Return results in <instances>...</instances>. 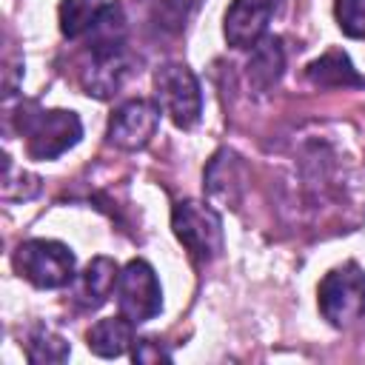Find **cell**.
I'll list each match as a JSON object with an SVG mask.
<instances>
[{
    "label": "cell",
    "mask_w": 365,
    "mask_h": 365,
    "mask_svg": "<svg viewBox=\"0 0 365 365\" xmlns=\"http://www.w3.org/2000/svg\"><path fill=\"white\" fill-rule=\"evenodd\" d=\"M154 94L163 114L171 117L174 125L191 128L202 111V94L194 71L185 63H165L154 71Z\"/></svg>",
    "instance_id": "obj_5"
},
{
    "label": "cell",
    "mask_w": 365,
    "mask_h": 365,
    "mask_svg": "<svg viewBox=\"0 0 365 365\" xmlns=\"http://www.w3.org/2000/svg\"><path fill=\"white\" fill-rule=\"evenodd\" d=\"M17 131L26 137V151L31 160H54L80 143L83 123L74 111L26 103L17 111Z\"/></svg>",
    "instance_id": "obj_1"
},
{
    "label": "cell",
    "mask_w": 365,
    "mask_h": 365,
    "mask_svg": "<svg viewBox=\"0 0 365 365\" xmlns=\"http://www.w3.org/2000/svg\"><path fill=\"white\" fill-rule=\"evenodd\" d=\"M160 106L157 100H128L123 103L108 120V143L123 151H137L148 145L160 125Z\"/></svg>",
    "instance_id": "obj_7"
},
{
    "label": "cell",
    "mask_w": 365,
    "mask_h": 365,
    "mask_svg": "<svg viewBox=\"0 0 365 365\" xmlns=\"http://www.w3.org/2000/svg\"><path fill=\"white\" fill-rule=\"evenodd\" d=\"M131 328H134V322L125 319L123 314H120V317L97 319V322L88 328V334H86L88 351L97 354V356H103V359H114V356L125 354L128 345L134 342V339H131Z\"/></svg>",
    "instance_id": "obj_13"
},
{
    "label": "cell",
    "mask_w": 365,
    "mask_h": 365,
    "mask_svg": "<svg viewBox=\"0 0 365 365\" xmlns=\"http://www.w3.org/2000/svg\"><path fill=\"white\" fill-rule=\"evenodd\" d=\"M248 83L257 88V91H268L279 83L282 77V68H285V48H282V40L279 37H271L265 34L254 48H251V57H248Z\"/></svg>",
    "instance_id": "obj_11"
},
{
    "label": "cell",
    "mask_w": 365,
    "mask_h": 365,
    "mask_svg": "<svg viewBox=\"0 0 365 365\" xmlns=\"http://www.w3.org/2000/svg\"><path fill=\"white\" fill-rule=\"evenodd\" d=\"M131 71H134V57L128 54L125 46L111 51H91V63L83 71V88L88 97L108 100L123 88Z\"/></svg>",
    "instance_id": "obj_9"
},
{
    "label": "cell",
    "mask_w": 365,
    "mask_h": 365,
    "mask_svg": "<svg viewBox=\"0 0 365 365\" xmlns=\"http://www.w3.org/2000/svg\"><path fill=\"white\" fill-rule=\"evenodd\" d=\"M108 3L103 0H63L60 3V31L68 40L88 37Z\"/></svg>",
    "instance_id": "obj_14"
},
{
    "label": "cell",
    "mask_w": 365,
    "mask_h": 365,
    "mask_svg": "<svg viewBox=\"0 0 365 365\" xmlns=\"http://www.w3.org/2000/svg\"><path fill=\"white\" fill-rule=\"evenodd\" d=\"M319 314L334 328H348L365 317V271L356 262H345L328 271L317 291Z\"/></svg>",
    "instance_id": "obj_2"
},
{
    "label": "cell",
    "mask_w": 365,
    "mask_h": 365,
    "mask_svg": "<svg viewBox=\"0 0 365 365\" xmlns=\"http://www.w3.org/2000/svg\"><path fill=\"white\" fill-rule=\"evenodd\" d=\"M117 305H120V314L131 319L134 325L148 322L163 311V288H160L154 268L145 259H131L120 271Z\"/></svg>",
    "instance_id": "obj_6"
},
{
    "label": "cell",
    "mask_w": 365,
    "mask_h": 365,
    "mask_svg": "<svg viewBox=\"0 0 365 365\" xmlns=\"http://www.w3.org/2000/svg\"><path fill=\"white\" fill-rule=\"evenodd\" d=\"M336 20L342 34L365 37V0H336Z\"/></svg>",
    "instance_id": "obj_16"
},
{
    "label": "cell",
    "mask_w": 365,
    "mask_h": 365,
    "mask_svg": "<svg viewBox=\"0 0 365 365\" xmlns=\"http://www.w3.org/2000/svg\"><path fill=\"white\" fill-rule=\"evenodd\" d=\"M14 268L34 288H63L74 279V254L57 240H26L14 251Z\"/></svg>",
    "instance_id": "obj_4"
},
{
    "label": "cell",
    "mask_w": 365,
    "mask_h": 365,
    "mask_svg": "<svg viewBox=\"0 0 365 365\" xmlns=\"http://www.w3.org/2000/svg\"><path fill=\"white\" fill-rule=\"evenodd\" d=\"M171 228L197 262H211L222 254V220L211 205L180 200L171 208Z\"/></svg>",
    "instance_id": "obj_3"
},
{
    "label": "cell",
    "mask_w": 365,
    "mask_h": 365,
    "mask_svg": "<svg viewBox=\"0 0 365 365\" xmlns=\"http://www.w3.org/2000/svg\"><path fill=\"white\" fill-rule=\"evenodd\" d=\"M271 14H274V0H231L222 20V34L228 46L254 48L265 37Z\"/></svg>",
    "instance_id": "obj_8"
},
{
    "label": "cell",
    "mask_w": 365,
    "mask_h": 365,
    "mask_svg": "<svg viewBox=\"0 0 365 365\" xmlns=\"http://www.w3.org/2000/svg\"><path fill=\"white\" fill-rule=\"evenodd\" d=\"M134 362H160V359H171V351H165L157 339L151 336H143V339H134V351H131Z\"/></svg>",
    "instance_id": "obj_18"
},
{
    "label": "cell",
    "mask_w": 365,
    "mask_h": 365,
    "mask_svg": "<svg viewBox=\"0 0 365 365\" xmlns=\"http://www.w3.org/2000/svg\"><path fill=\"white\" fill-rule=\"evenodd\" d=\"M305 74L319 88H351V86L359 88V86H365V80L356 74V68L348 60V54L336 51V48H331L322 57H317L314 63H308Z\"/></svg>",
    "instance_id": "obj_12"
},
{
    "label": "cell",
    "mask_w": 365,
    "mask_h": 365,
    "mask_svg": "<svg viewBox=\"0 0 365 365\" xmlns=\"http://www.w3.org/2000/svg\"><path fill=\"white\" fill-rule=\"evenodd\" d=\"M68 354H71V348L60 334H54L48 328H34L29 334V342H26L29 362H66Z\"/></svg>",
    "instance_id": "obj_15"
},
{
    "label": "cell",
    "mask_w": 365,
    "mask_h": 365,
    "mask_svg": "<svg viewBox=\"0 0 365 365\" xmlns=\"http://www.w3.org/2000/svg\"><path fill=\"white\" fill-rule=\"evenodd\" d=\"M194 0H151V14L157 20V26H165V29H180L188 17V9H191Z\"/></svg>",
    "instance_id": "obj_17"
},
{
    "label": "cell",
    "mask_w": 365,
    "mask_h": 365,
    "mask_svg": "<svg viewBox=\"0 0 365 365\" xmlns=\"http://www.w3.org/2000/svg\"><path fill=\"white\" fill-rule=\"evenodd\" d=\"M117 282H120L117 262L111 257H94L74 282V302L86 311H94L111 297V291H117Z\"/></svg>",
    "instance_id": "obj_10"
}]
</instances>
